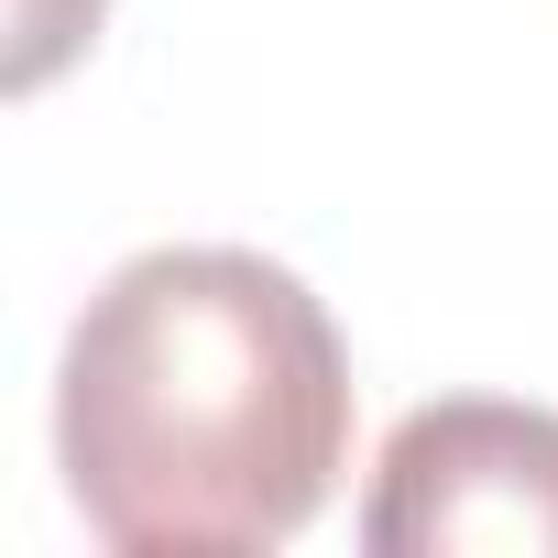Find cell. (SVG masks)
Returning <instances> with one entry per match:
<instances>
[{"instance_id":"obj_2","label":"cell","mask_w":558,"mask_h":558,"mask_svg":"<svg viewBox=\"0 0 558 558\" xmlns=\"http://www.w3.org/2000/svg\"><path fill=\"white\" fill-rule=\"evenodd\" d=\"M373 558H558V416L514 395L416 405L362 493Z\"/></svg>"},{"instance_id":"obj_1","label":"cell","mask_w":558,"mask_h":558,"mask_svg":"<svg viewBox=\"0 0 558 558\" xmlns=\"http://www.w3.org/2000/svg\"><path fill=\"white\" fill-rule=\"evenodd\" d=\"M56 471L121 558L286 547L351 471V340L274 252H132L66 329Z\"/></svg>"}]
</instances>
